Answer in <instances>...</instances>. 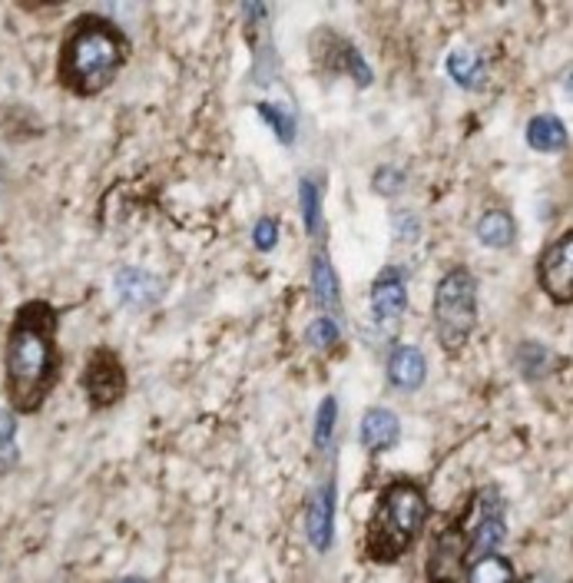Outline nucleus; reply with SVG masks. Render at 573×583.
I'll use <instances>...</instances> for the list:
<instances>
[{"mask_svg":"<svg viewBox=\"0 0 573 583\" xmlns=\"http://www.w3.org/2000/svg\"><path fill=\"white\" fill-rule=\"evenodd\" d=\"M60 312L47 299L24 302L4 339V394L14 414H37L60 385Z\"/></svg>","mask_w":573,"mask_h":583,"instance_id":"nucleus-1","label":"nucleus"},{"mask_svg":"<svg viewBox=\"0 0 573 583\" xmlns=\"http://www.w3.org/2000/svg\"><path fill=\"white\" fill-rule=\"evenodd\" d=\"M133 44L107 14H80L66 24L57 47V83L76 100H94L110 90L130 63Z\"/></svg>","mask_w":573,"mask_h":583,"instance_id":"nucleus-2","label":"nucleus"},{"mask_svg":"<svg viewBox=\"0 0 573 583\" xmlns=\"http://www.w3.org/2000/svg\"><path fill=\"white\" fill-rule=\"evenodd\" d=\"M508 537L504 497L495 484L474 490L458 514L435 534L425 576L428 583H461L464 570L487 554H498Z\"/></svg>","mask_w":573,"mask_h":583,"instance_id":"nucleus-3","label":"nucleus"},{"mask_svg":"<svg viewBox=\"0 0 573 583\" xmlns=\"http://www.w3.org/2000/svg\"><path fill=\"white\" fill-rule=\"evenodd\" d=\"M428 514H431L428 490L418 481H407V477L388 481L378 490L375 508L365 524V541H362L365 560L378 567H391L404 560L422 541Z\"/></svg>","mask_w":573,"mask_h":583,"instance_id":"nucleus-4","label":"nucleus"},{"mask_svg":"<svg viewBox=\"0 0 573 583\" xmlns=\"http://www.w3.org/2000/svg\"><path fill=\"white\" fill-rule=\"evenodd\" d=\"M477 279L467 266H454L448 269L438 286H435V305H431V318H435V336L438 345L444 349V355H461L477 328Z\"/></svg>","mask_w":573,"mask_h":583,"instance_id":"nucleus-5","label":"nucleus"},{"mask_svg":"<svg viewBox=\"0 0 573 583\" xmlns=\"http://www.w3.org/2000/svg\"><path fill=\"white\" fill-rule=\"evenodd\" d=\"M80 388L87 394L90 411H107L117 408L126 391H130V378H126V365L117 355V349L110 345H97L84 365V375H80Z\"/></svg>","mask_w":573,"mask_h":583,"instance_id":"nucleus-6","label":"nucleus"},{"mask_svg":"<svg viewBox=\"0 0 573 583\" xmlns=\"http://www.w3.org/2000/svg\"><path fill=\"white\" fill-rule=\"evenodd\" d=\"M537 282L553 305L573 302V232H560L537 259Z\"/></svg>","mask_w":573,"mask_h":583,"instance_id":"nucleus-7","label":"nucleus"},{"mask_svg":"<svg viewBox=\"0 0 573 583\" xmlns=\"http://www.w3.org/2000/svg\"><path fill=\"white\" fill-rule=\"evenodd\" d=\"M368 308L371 318L381 331H394L407 312V279L401 266H385L368 292Z\"/></svg>","mask_w":573,"mask_h":583,"instance_id":"nucleus-8","label":"nucleus"},{"mask_svg":"<svg viewBox=\"0 0 573 583\" xmlns=\"http://www.w3.org/2000/svg\"><path fill=\"white\" fill-rule=\"evenodd\" d=\"M315 44H318V57H315V60H318L321 66H329L332 73H345V76H352V80L358 83V87H371L375 73H371V66L365 63V57L355 50L352 40L332 34L329 27H321V34L315 37Z\"/></svg>","mask_w":573,"mask_h":583,"instance_id":"nucleus-9","label":"nucleus"},{"mask_svg":"<svg viewBox=\"0 0 573 583\" xmlns=\"http://www.w3.org/2000/svg\"><path fill=\"white\" fill-rule=\"evenodd\" d=\"M336 505H339V490H336V477L325 481L308 501V514H305V531H308V544L325 554L332 547L336 537Z\"/></svg>","mask_w":573,"mask_h":583,"instance_id":"nucleus-10","label":"nucleus"},{"mask_svg":"<svg viewBox=\"0 0 573 583\" xmlns=\"http://www.w3.org/2000/svg\"><path fill=\"white\" fill-rule=\"evenodd\" d=\"M385 375H388V385L398 388V391H418L425 385V375H428L425 352L418 345H394L391 355H388Z\"/></svg>","mask_w":573,"mask_h":583,"instance_id":"nucleus-11","label":"nucleus"},{"mask_svg":"<svg viewBox=\"0 0 573 583\" xmlns=\"http://www.w3.org/2000/svg\"><path fill=\"white\" fill-rule=\"evenodd\" d=\"M117 295L126 308H149L162 299V279L139 266H123L117 272Z\"/></svg>","mask_w":573,"mask_h":583,"instance_id":"nucleus-12","label":"nucleus"},{"mask_svg":"<svg viewBox=\"0 0 573 583\" xmlns=\"http://www.w3.org/2000/svg\"><path fill=\"white\" fill-rule=\"evenodd\" d=\"M401 438V422L398 414L388 408H368L362 414V428H358V441L368 454H385L398 445Z\"/></svg>","mask_w":573,"mask_h":583,"instance_id":"nucleus-13","label":"nucleus"},{"mask_svg":"<svg viewBox=\"0 0 573 583\" xmlns=\"http://www.w3.org/2000/svg\"><path fill=\"white\" fill-rule=\"evenodd\" d=\"M312 295H315V305L321 312H329V318H339L342 286H339V276H336L332 259L325 248H315V256H312Z\"/></svg>","mask_w":573,"mask_h":583,"instance_id":"nucleus-14","label":"nucleus"},{"mask_svg":"<svg viewBox=\"0 0 573 583\" xmlns=\"http://www.w3.org/2000/svg\"><path fill=\"white\" fill-rule=\"evenodd\" d=\"M566 143H570V136H566V126H563L560 117H553V113L531 117V123H527V146L531 149H537V153H563Z\"/></svg>","mask_w":573,"mask_h":583,"instance_id":"nucleus-15","label":"nucleus"},{"mask_svg":"<svg viewBox=\"0 0 573 583\" xmlns=\"http://www.w3.org/2000/svg\"><path fill=\"white\" fill-rule=\"evenodd\" d=\"M477 239L487 245V248H508L514 245L517 239V226H514V216L508 209H487L480 219H477Z\"/></svg>","mask_w":573,"mask_h":583,"instance_id":"nucleus-16","label":"nucleus"},{"mask_svg":"<svg viewBox=\"0 0 573 583\" xmlns=\"http://www.w3.org/2000/svg\"><path fill=\"white\" fill-rule=\"evenodd\" d=\"M444 70L448 76L458 83V87L464 90H484V83H487V66L480 57L467 53V50H451L448 60H444Z\"/></svg>","mask_w":573,"mask_h":583,"instance_id":"nucleus-17","label":"nucleus"},{"mask_svg":"<svg viewBox=\"0 0 573 583\" xmlns=\"http://www.w3.org/2000/svg\"><path fill=\"white\" fill-rule=\"evenodd\" d=\"M464 583H517V567L504 554H487L464 570Z\"/></svg>","mask_w":573,"mask_h":583,"instance_id":"nucleus-18","label":"nucleus"},{"mask_svg":"<svg viewBox=\"0 0 573 583\" xmlns=\"http://www.w3.org/2000/svg\"><path fill=\"white\" fill-rule=\"evenodd\" d=\"M21 464L17 448V414L11 408H0V474H11Z\"/></svg>","mask_w":573,"mask_h":583,"instance_id":"nucleus-19","label":"nucleus"},{"mask_svg":"<svg viewBox=\"0 0 573 583\" xmlns=\"http://www.w3.org/2000/svg\"><path fill=\"white\" fill-rule=\"evenodd\" d=\"M298 206L305 219V232L315 235L321 222V180L318 177H302L298 180Z\"/></svg>","mask_w":573,"mask_h":583,"instance_id":"nucleus-20","label":"nucleus"},{"mask_svg":"<svg viewBox=\"0 0 573 583\" xmlns=\"http://www.w3.org/2000/svg\"><path fill=\"white\" fill-rule=\"evenodd\" d=\"M336 425H339V398H321L318 411H315V448L329 451L332 438H336Z\"/></svg>","mask_w":573,"mask_h":583,"instance_id":"nucleus-21","label":"nucleus"},{"mask_svg":"<svg viewBox=\"0 0 573 583\" xmlns=\"http://www.w3.org/2000/svg\"><path fill=\"white\" fill-rule=\"evenodd\" d=\"M256 113H259V120L263 123H269L272 126V133L279 136V143L282 146H292L295 143V117H292V110H285V107H279V104H256Z\"/></svg>","mask_w":573,"mask_h":583,"instance_id":"nucleus-22","label":"nucleus"},{"mask_svg":"<svg viewBox=\"0 0 573 583\" xmlns=\"http://www.w3.org/2000/svg\"><path fill=\"white\" fill-rule=\"evenodd\" d=\"M339 339H342L339 318H329V315L315 318V321L305 328V342H308V349H336Z\"/></svg>","mask_w":573,"mask_h":583,"instance_id":"nucleus-23","label":"nucleus"},{"mask_svg":"<svg viewBox=\"0 0 573 583\" xmlns=\"http://www.w3.org/2000/svg\"><path fill=\"white\" fill-rule=\"evenodd\" d=\"M371 186L378 196H398L401 186H404V173L398 170V166H378L375 177H371Z\"/></svg>","mask_w":573,"mask_h":583,"instance_id":"nucleus-24","label":"nucleus"},{"mask_svg":"<svg viewBox=\"0 0 573 583\" xmlns=\"http://www.w3.org/2000/svg\"><path fill=\"white\" fill-rule=\"evenodd\" d=\"M517 362H521V372H524L527 378H540V375H544L540 362H550V352H547L544 345H537V342H527V345H521Z\"/></svg>","mask_w":573,"mask_h":583,"instance_id":"nucleus-25","label":"nucleus"},{"mask_svg":"<svg viewBox=\"0 0 573 583\" xmlns=\"http://www.w3.org/2000/svg\"><path fill=\"white\" fill-rule=\"evenodd\" d=\"M279 242V222L272 216H263L256 226H253V245L259 248V253H272Z\"/></svg>","mask_w":573,"mask_h":583,"instance_id":"nucleus-26","label":"nucleus"},{"mask_svg":"<svg viewBox=\"0 0 573 583\" xmlns=\"http://www.w3.org/2000/svg\"><path fill=\"white\" fill-rule=\"evenodd\" d=\"M394 235H398V239H407V242L418 239V216H415V212H398V216H394Z\"/></svg>","mask_w":573,"mask_h":583,"instance_id":"nucleus-27","label":"nucleus"},{"mask_svg":"<svg viewBox=\"0 0 573 583\" xmlns=\"http://www.w3.org/2000/svg\"><path fill=\"white\" fill-rule=\"evenodd\" d=\"M117 583H149V580H143V576H126V580H117Z\"/></svg>","mask_w":573,"mask_h":583,"instance_id":"nucleus-28","label":"nucleus"},{"mask_svg":"<svg viewBox=\"0 0 573 583\" xmlns=\"http://www.w3.org/2000/svg\"><path fill=\"white\" fill-rule=\"evenodd\" d=\"M0 186H4V173H0Z\"/></svg>","mask_w":573,"mask_h":583,"instance_id":"nucleus-29","label":"nucleus"}]
</instances>
